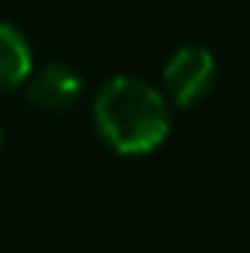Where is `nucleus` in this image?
Listing matches in <instances>:
<instances>
[{
  "instance_id": "nucleus-1",
  "label": "nucleus",
  "mask_w": 250,
  "mask_h": 253,
  "mask_svg": "<svg viewBox=\"0 0 250 253\" xmlns=\"http://www.w3.org/2000/svg\"><path fill=\"white\" fill-rule=\"evenodd\" d=\"M91 115L100 138L121 156L153 153L171 132V100L141 77H112Z\"/></svg>"
},
{
  "instance_id": "nucleus-2",
  "label": "nucleus",
  "mask_w": 250,
  "mask_h": 253,
  "mask_svg": "<svg viewBox=\"0 0 250 253\" xmlns=\"http://www.w3.org/2000/svg\"><path fill=\"white\" fill-rule=\"evenodd\" d=\"M162 83H165V97L174 106L188 109L212 91V85H215V56L206 47H197V44L180 47L165 65Z\"/></svg>"
},
{
  "instance_id": "nucleus-3",
  "label": "nucleus",
  "mask_w": 250,
  "mask_h": 253,
  "mask_svg": "<svg viewBox=\"0 0 250 253\" xmlns=\"http://www.w3.org/2000/svg\"><path fill=\"white\" fill-rule=\"evenodd\" d=\"M27 100L44 112L71 109L83 94V77L65 62H47L27 80Z\"/></svg>"
},
{
  "instance_id": "nucleus-4",
  "label": "nucleus",
  "mask_w": 250,
  "mask_h": 253,
  "mask_svg": "<svg viewBox=\"0 0 250 253\" xmlns=\"http://www.w3.org/2000/svg\"><path fill=\"white\" fill-rule=\"evenodd\" d=\"M33 74V50L27 36L15 27L0 21V94H12L27 85Z\"/></svg>"
},
{
  "instance_id": "nucleus-5",
  "label": "nucleus",
  "mask_w": 250,
  "mask_h": 253,
  "mask_svg": "<svg viewBox=\"0 0 250 253\" xmlns=\"http://www.w3.org/2000/svg\"><path fill=\"white\" fill-rule=\"evenodd\" d=\"M0 144H3V132H0Z\"/></svg>"
}]
</instances>
